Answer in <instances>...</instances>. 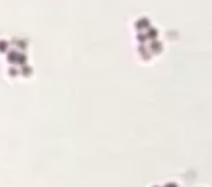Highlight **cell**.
<instances>
[{"instance_id": "cell-1", "label": "cell", "mask_w": 212, "mask_h": 187, "mask_svg": "<svg viewBox=\"0 0 212 187\" xmlns=\"http://www.w3.org/2000/svg\"><path fill=\"white\" fill-rule=\"evenodd\" d=\"M163 187H178V185H177V183H174V182H167Z\"/></svg>"}, {"instance_id": "cell-2", "label": "cell", "mask_w": 212, "mask_h": 187, "mask_svg": "<svg viewBox=\"0 0 212 187\" xmlns=\"http://www.w3.org/2000/svg\"><path fill=\"white\" fill-rule=\"evenodd\" d=\"M152 187H160V186H152Z\"/></svg>"}]
</instances>
